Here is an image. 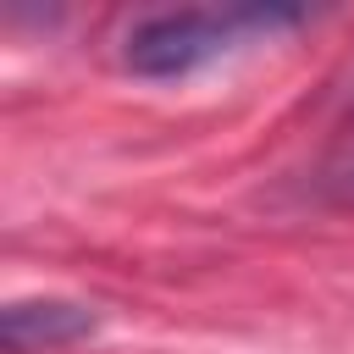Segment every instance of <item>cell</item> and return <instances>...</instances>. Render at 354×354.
Masks as SVG:
<instances>
[{"label":"cell","mask_w":354,"mask_h":354,"mask_svg":"<svg viewBox=\"0 0 354 354\" xmlns=\"http://www.w3.org/2000/svg\"><path fill=\"white\" fill-rule=\"evenodd\" d=\"M310 188H315V199H326V205H337V210H354V138H343V144L315 166Z\"/></svg>","instance_id":"3957f363"},{"label":"cell","mask_w":354,"mask_h":354,"mask_svg":"<svg viewBox=\"0 0 354 354\" xmlns=\"http://www.w3.org/2000/svg\"><path fill=\"white\" fill-rule=\"evenodd\" d=\"M304 6H177V11H149L122 33V66L149 83L194 77L216 66L221 55L277 39L288 28H304Z\"/></svg>","instance_id":"6da1fadb"},{"label":"cell","mask_w":354,"mask_h":354,"mask_svg":"<svg viewBox=\"0 0 354 354\" xmlns=\"http://www.w3.org/2000/svg\"><path fill=\"white\" fill-rule=\"evenodd\" d=\"M105 326V315L88 299H66V293H33V299H11L0 310V348L6 354H61L88 343Z\"/></svg>","instance_id":"7a4b0ae2"}]
</instances>
